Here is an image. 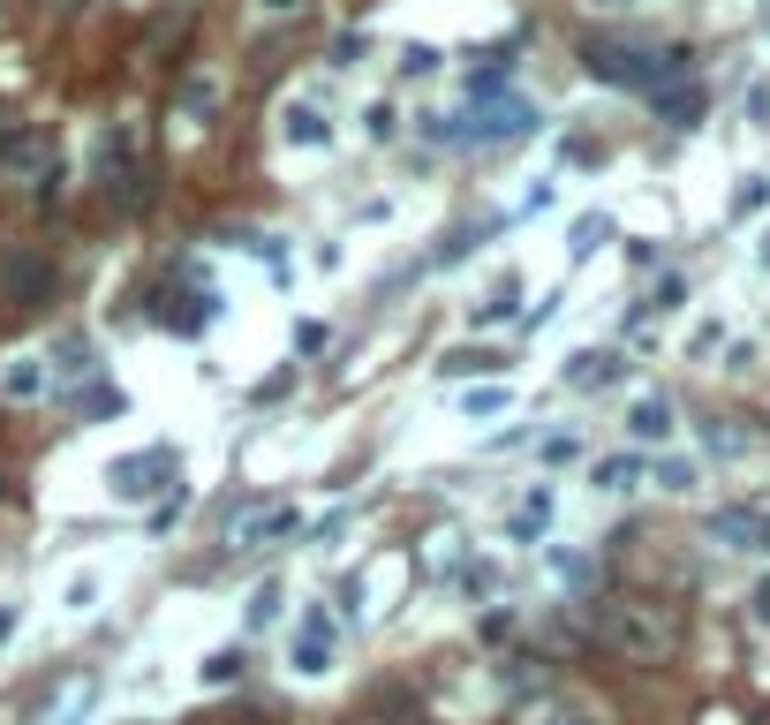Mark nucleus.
I'll list each match as a JSON object with an SVG mask.
<instances>
[{"label": "nucleus", "mask_w": 770, "mask_h": 725, "mask_svg": "<svg viewBox=\"0 0 770 725\" xmlns=\"http://www.w3.org/2000/svg\"><path fill=\"white\" fill-rule=\"evenodd\" d=\"M582 69L597 84H620V91H665V84H687L695 53L687 45H620V39H590L582 45Z\"/></svg>", "instance_id": "f257e3e1"}, {"label": "nucleus", "mask_w": 770, "mask_h": 725, "mask_svg": "<svg viewBox=\"0 0 770 725\" xmlns=\"http://www.w3.org/2000/svg\"><path fill=\"white\" fill-rule=\"evenodd\" d=\"M597 642L612 657H627V665H665L673 642H680V628H673L665 604H649V598H604L597 604Z\"/></svg>", "instance_id": "f03ea898"}, {"label": "nucleus", "mask_w": 770, "mask_h": 725, "mask_svg": "<svg viewBox=\"0 0 770 725\" xmlns=\"http://www.w3.org/2000/svg\"><path fill=\"white\" fill-rule=\"evenodd\" d=\"M529 128H537V106H529V99H476V114L461 128L424 122V136H438V144H513V136H529Z\"/></svg>", "instance_id": "7ed1b4c3"}, {"label": "nucleus", "mask_w": 770, "mask_h": 725, "mask_svg": "<svg viewBox=\"0 0 770 725\" xmlns=\"http://www.w3.org/2000/svg\"><path fill=\"white\" fill-rule=\"evenodd\" d=\"M45 296H53V257L0 250V302H8V310H39Z\"/></svg>", "instance_id": "20e7f679"}, {"label": "nucleus", "mask_w": 770, "mask_h": 725, "mask_svg": "<svg viewBox=\"0 0 770 725\" xmlns=\"http://www.w3.org/2000/svg\"><path fill=\"white\" fill-rule=\"evenodd\" d=\"M288 537H302V514L295 507H242L235 521H227V545L235 552H264V545H288Z\"/></svg>", "instance_id": "39448f33"}, {"label": "nucleus", "mask_w": 770, "mask_h": 725, "mask_svg": "<svg viewBox=\"0 0 770 725\" xmlns=\"http://www.w3.org/2000/svg\"><path fill=\"white\" fill-rule=\"evenodd\" d=\"M288 665H295V673H310V681H325V673H333V620H325L318 604H310V612L295 620V642H288Z\"/></svg>", "instance_id": "423d86ee"}, {"label": "nucleus", "mask_w": 770, "mask_h": 725, "mask_svg": "<svg viewBox=\"0 0 770 725\" xmlns=\"http://www.w3.org/2000/svg\"><path fill=\"white\" fill-rule=\"evenodd\" d=\"M710 537L726 552H763L770 559V507H718L710 514Z\"/></svg>", "instance_id": "0eeeda50"}, {"label": "nucleus", "mask_w": 770, "mask_h": 725, "mask_svg": "<svg viewBox=\"0 0 770 725\" xmlns=\"http://www.w3.org/2000/svg\"><path fill=\"white\" fill-rule=\"evenodd\" d=\"M152 476H174V454H159V446H152V454H128V462H114V469H106V491H114L122 507H136V499H152V491H159Z\"/></svg>", "instance_id": "6e6552de"}, {"label": "nucleus", "mask_w": 770, "mask_h": 725, "mask_svg": "<svg viewBox=\"0 0 770 725\" xmlns=\"http://www.w3.org/2000/svg\"><path fill=\"white\" fill-rule=\"evenodd\" d=\"M45 363H53V371H45V385H53L61 401H76V393H84V385L98 379V363H91V341H84V333H69V341L53 348Z\"/></svg>", "instance_id": "1a4fd4ad"}, {"label": "nucleus", "mask_w": 770, "mask_h": 725, "mask_svg": "<svg viewBox=\"0 0 770 725\" xmlns=\"http://www.w3.org/2000/svg\"><path fill=\"white\" fill-rule=\"evenodd\" d=\"M552 484H529L521 491V507L507 514V545H544V529H552Z\"/></svg>", "instance_id": "9d476101"}, {"label": "nucleus", "mask_w": 770, "mask_h": 725, "mask_svg": "<svg viewBox=\"0 0 770 725\" xmlns=\"http://www.w3.org/2000/svg\"><path fill=\"white\" fill-rule=\"evenodd\" d=\"M620 379H627V355H620V348H582V355H566V385H574V393L620 385Z\"/></svg>", "instance_id": "9b49d317"}, {"label": "nucleus", "mask_w": 770, "mask_h": 725, "mask_svg": "<svg viewBox=\"0 0 770 725\" xmlns=\"http://www.w3.org/2000/svg\"><path fill=\"white\" fill-rule=\"evenodd\" d=\"M0 167H8V174H45V167H53V136H39V128L0 136Z\"/></svg>", "instance_id": "f8f14e48"}, {"label": "nucleus", "mask_w": 770, "mask_h": 725, "mask_svg": "<svg viewBox=\"0 0 770 725\" xmlns=\"http://www.w3.org/2000/svg\"><path fill=\"white\" fill-rule=\"evenodd\" d=\"M627 438H635V446H665V438H673V401H665V393H642L635 408H627Z\"/></svg>", "instance_id": "ddd939ff"}, {"label": "nucleus", "mask_w": 770, "mask_h": 725, "mask_svg": "<svg viewBox=\"0 0 770 725\" xmlns=\"http://www.w3.org/2000/svg\"><path fill=\"white\" fill-rule=\"evenodd\" d=\"M280 136H288L295 152H325V144H333V122H325L318 106H288V114H280Z\"/></svg>", "instance_id": "4468645a"}, {"label": "nucleus", "mask_w": 770, "mask_h": 725, "mask_svg": "<svg viewBox=\"0 0 770 725\" xmlns=\"http://www.w3.org/2000/svg\"><path fill=\"white\" fill-rule=\"evenodd\" d=\"M0 393H8V401H39V393H45V355H8Z\"/></svg>", "instance_id": "2eb2a0df"}, {"label": "nucleus", "mask_w": 770, "mask_h": 725, "mask_svg": "<svg viewBox=\"0 0 770 725\" xmlns=\"http://www.w3.org/2000/svg\"><path fill=\"white\" fill-rule=\"evenodd\" d=\"M649 99H657V114L673 128H695V114H703V91L695 84H665V91H649Z\"/></svg>", "instance_id": "dca6fc26"}, {"label": "nucleus", "mask_w": 770, "mask_h": 725, "mask_svg": "<svg viewBox=\"0 0 770 725\" xmlns=\"http://www.w3.org/2000/svg\"><path fill=\"white\" fill-rule=\"evenodd\" d=\"M590 484H597V491H635L642 462L635 454H604V462H590Z\"/></svg>", "instance_id": "f3484780"}, {"label": "nucleus", "mask_w": 770, "mask_h": 725, "mask_svg": "<svg viewBox=\"0 0 770 725\" xmlns=\"http://www.w3.org/2000/svg\"><path fill=\"white\" fill-rule=\"evenodd\" d=\"M513 408V385H469V393H461V416H469V424H491V416H507Z\"/></svg>", "instance_id": "a211bd4d"}, {"label": "nucleus", "mask_w": 770, "mask_h": 725, "mask_svg": "<svg viewBox=\"0 0 770 725\" xmlns=\"http://www.w3.org/2000/svg\"><path fill=\"white\" fill-rule=\"evenodd\" d=\"M242 665H250V657H242V642H219L212 657H205V687H235V681H242Z\"/></svg>", "instance_id": "6ab92c4d"}, {"label": "nucleus", "mask_w": 770, "mask_h": 725, "mask_svg": "<svg viewBox=\"0 0 770 725\" xmlns=\"http://www.w3.org/2000/svg\"><path fill=\"white\" fill-rule=\"evenodd\" d=\"M507 76H513V53L499 45V53H483V69H469V99H491Z\"/></svg>", "instance_id": "aec40b11"}, {"label": "nucleus", "mask_w": 770, "mask_h": 725, "mask_svg": "<svg viewBox=\"0 0 770 725\" xmlns=\"http://www.w3.org/2000/svg\"><path fill=\"white\" fill-rule=\"evenodd\" d=\"M604 242H612V219H604V213H582V219H574V235H566V250H574V257L604 250Z\"/></svg>", "instance_id": "412c9836"}, {"label": "nucleus", "mask_w": 770, "mask_h": 725, "mask_svg": "<svg viewBox=\"0 0 770 725\" xmlns=\"http://www.w3.org/2000/svg\"><path fill=\"white\" fill-rule=\"evenodd\" d=\"M438 69H446V53H438L430 39H408V45H400V76H438Z\"/></svg>", "instance_id": "4be33fe9"}, {"label": "nucleus", "mask_w": 770, "mask_h": 725, "mask_svg": "<svg viewBox=\"0 0 770 725\" xmlns=\"http://www.w3.org/2000/svg\"><path fill=\"white\" fill-rule=\"evenodd\" d=\"M212 106H219L212 76H189V84H181V114H189V122H212Z\"/></svg>", "instance_id": "5701e85b"}, {"label": "nucleus", "mask_w": 770, "mask_h": 725, "mask_svg": "<svg viewBox=\"0 0 770 725\" xmlns=\"http://www.w3.org/2000/svg\"><path fill=\"white\" fill-rule=\"evenodd\" d=\"M438 371H446V379H476V371H499V355H491V348H461V355H446Z\"/></svg>", "instance_id": "b1692460"}, {"label": "nucleus", "mask_w": 770, "mask_h": 725, "mask_svg": "<svg viewBox=\"0 0 770 725\" xmlns=\"http://www.w3.org/2000/svg\"><path fill=\"white\" fill-rule=\"evenodd\" d=\"M770 205V174H748L740 189H732V219H748V213H763Z\"/></svg>", "instance_id": "393cba45"}, {"label": "nucleus", "mask_w": 770, "mask_h": 725, "mask_svg": "<svg viewBox=\"0 0 770 725\" xmlns=\"http://www.w3.org/2000/svg\"><path fill=\"white\" fill-rule=\"evenodd\" d=\"M114 182H122V189H114V197H122V213H136V205H144V197H152V174L136 167V159H128V167L114 174Z\"/></svg>", "instance_id": "a878e982"}, {"label": "nucleus", "mask_w": 770, "mask_h": 725, "mask_svg": "<svg viewBox=\"0 0 770 725\" xmlns=\"http://www.w3.org/2000/svg\"><path fill=\"white\" fill-rule=\"evenodd\" d=\"M513 302H521V288H513V280H499V288H491V302L476 310V325H499V318H513Z\"/></svg>", "instance_id": "bb28decb"}, {"label": "nucleus", "mask_w": 770, "mask_h": 725, "mask_svg": "<svg viewBox=\"0 0 770 725\" xmlns=\"http://www.w3.org/2000/svg\"><path fill=\"white\" fill-rule=\"evenodd\" d=\"M280 620V582H257L250 590V628H272Z\"/></svg>", "instance_id": "cd10ccee"}, {"label": "nucleus", "mask_w": 770, "mask_h": 725, "mask_svg": "<svg viewBox=\"0 0 770 725\" xmlns=\"http://www.w3.org/2000/svg\"><path fill=\"white\" fill-rule=\"evenodd\" d=\"M347 521H355V514H347V507H333L325 521H318V529H310V545H318V552H333V545L347 537Z\"/></svg>", "instance_id": "c85d7f7f"}, {"label": "nucleus", "mask_w": 770, "mask_h": 725, "mask_svg": "<svg viewBox=\"0 0 770 725\" xmlns=\"http://www.w3.org/2000/svg\"><path fill=\"white\" fill-rule=\"evenodd\" d=\"M657 484L665 491H695V462H657Z\"/></svg>", "instance_id": "c756f323"}, {"label": "nucleus", "mask_w": 770, "mask_h": 725, "mask_svg": "<svg viewBox=\"0 0 770 725\" xmlns=\"http://www.w3.org/2000/svg\"><path fill=\"white\" fill-rule=\"evenodd\" d=\"M574 454H582V438H574V431H552V438H544V462H574Z\"/></svg>", "instance_id": "7c9ffc66"}, {"label": "nucleus", "mask_w": 770, "mask_h": 725, "mask_svg": "<svg viewBox=\"0 0 770 725\" xmlns=\"http://www.w3.org/2000/svg\"><path fill=\"white\" fill-rule=\"evenodd\" d=\"M189 507V491H181V484H174L167 499H159V507H152V529H174V514Z\"/></svg>", "instance_id": "2f4dec72"}, {"label": "nucleus", "mask_w": 770, "mask_h": 725, "mask_svg": "<svg viewBox=\"0 0 770 725\" xmlns=\"http://www.w3.org/2000/svg\"><path fill=\"white\" fill-rule=\"evenodd\" d=\"M363 61V31H347V39H333V69H355Z\"/></svg>", "instance_id": "473e14b6"}, {"label": "nucleus", "mask_w": 770, "mask_h": 725, "mask_svg": "<svg viewBox=\"0 0 770 725\" xmlns=\"http://www.w3.org/2000/svg\"><path fill=\"white\" fill-rule=\"evenodd\" d=\"M91 604H98V582L76 574V582H69V612H91Z\"/></svg>", "instance_id": "72a5a7b5"}, {"label": "nucleus", "mask_w": 770, "mask_h": 725, "mask_svg": "<svg viewBox=\"0 0 770 725\" xmlns=\"http://www.w3.org/2000/svg\"><path fill=\"white\" fill-rule=\"evenodd\" d=\"M393 128H400V122H393V106H371V114H363V136H378V144L393 136Z\"/></svg>", "instance_id": "f704fd0d"}, {"label": "nucleus", "mask_w": 770, "mask_h": 725, "mask_svg": "<svg viewBox=\"0 0 770 725\" xmlns=\"http://www.w3.org/2000/svg\"><path fill=\"white\" fill-rule=\"evenodd\" d=\"M333 604H341V620H363V582H341V598Z\"/></svg>", "instance_id": "c9c22d12"}, {"label": "nucleus", "mask_w": 770, "mask_h": 725, "mask_svg": "<svg viewBox=\"0 0 770 725\" xmlns=\"http://www.w3.org/2000/svg\"><path fill=\"white\" fill-rule=\"evenodd\" d=\"M680 302H687V288H680V280H665V288L649 296V310H680Z\"/></svg>", "instance_id": "e433bc0d"}, {"label": "nucleus", "mask_w": 770, "mask_h": 725, "mask_svg": "<svg viewBox=\"0 0 770 725\" xmlns=\"http://www.w3.org/2000/svg\"><path fill=\"white\" fill-rule=\"evenodd\" d=\"M257 15H302V8H310V0H250Z\"/></svg>", "instance_id": "4c0bfd02"}, {"label": "nucleus", "mask_w": 770, "mask_h": 725, "mask_svg": "<svg viewBox=\"0 0 770 725\" xmlns=\"http://www.w3.org/2000/svg\"><path fill=\"white\" fill-rule=\"evenodd\" d=\"M748 604H756V620H763V628H770V582H763V590H756V598H748Z\"/></svg>", "instance_id": "58836bf2"}, {"label": "nucleus", "mask_w": 770, "mask_h": 725, "mask_svg": "<svg viewBox=\"0 0 770 725\" xmlns=\"http://www.w3.org/2000/svg\"><path fill=\"white\" fill-rule=\"evenodd\" d=\"M15 635V604H0V642Z\"/></svg>", "instance_id": "ea45409f"}, {"label": "nucleus", "mask_w": 770, "mask_h": 725, "mask_svg": "<svg viewBox=\"0 0 770 725\" xmlns=\"http://www.w3.org/2000/svg\"><path fill=\"white\" fill-rule=\"evenodd\" d=\"M597 8H635V0H597Z\"/></svg>", "instance_id": "a19ab883"}, {"label": "nucleus", "mask_w": 770, "mask_h": 725, "mask_svg": "<svg viewBox=\"0 0 770 725\" xmlns=\"http://www.w3.org/2000/svg\"><path fill=\"white\" fill-rule=\"evenodd\" d=\"M0 499H8V476H0Z\"/></svg>", "instance_id": "79ce46f5"}, {"label": "nucleus", "mask_w": 770, "mask_h": 725, "mask_svg": "<svg viewBox=\"0 0 770 725\" xmlns=\"http://www.w3.org/2000/svg\"><path fill=\"white\" fill-rule=\"evenodd\" d=\"M763 265H770V242H763Z\"/></svg>", "instance_id": "37998d69"}]
</instances>
